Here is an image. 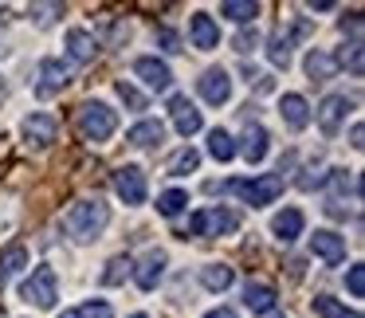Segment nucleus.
I'll return each instance as SVG.
<instances>
[{
  "instance_id": "nucleus-1",
  "label": "nucleus",
  "mask_w": 365,
  "mask_h": 318,
  "mask_svg": "<svg viewBox=\"0 0 365 318\" xmlns=\"http://www.w3.org/2000/svg\"><path fill=\"white\" fill-rule=\"evenodd\" d=\"M106 220H110V208H106L103 200L95 197V200H79V205L67 208L63 228H67V236H71V240H79V244H91L95 236H103Z\"/></svg>"
},
{
  "instance_id": "nucleus-2",
  "label": "nucleus",
  "mask_w": 365,
  "mask_h": 318,
  "mask_svg": "<svg viewBox=\"0 0 365 318\" xmlns=\"http://www.w3.org/2000/svg\"><path fill=\"white\" fill-rule=\"evenodd\" d=\"M114 130H118V114L106 103H83L79 106V134L87 142H106Z\"/></svg>"
},
{
  "instance_id": "nucleus-3",
  "label": "nucleus",
  "mask_w": 365,
  "mask_h": 318,
  "mask_svg": "<svg viewBox=\"0 0 365 318\" xmlns=\"http://www.w3.org/2000/svg\"><path fill=\"white\" fill-rule=\"evenodd\" d=\"M224 189L236 193V197H244V205L263 208V205H271V200L283 193V177H279V173H263V177H255V181H228Z\"/></svg>"
},
{
  "instance_id": "nucleus-4",
  "label": "nucleus",
  "mask_w": 365,
  "mask_h": 318,
  "mask_svg": "<svg viewBox=\"0 0 365 318\" xmlns=\"http://www.w3.org/2000/svg\"><path fill=\"white\" fill-rule=\"evenodd\" d=\"M240 228V212L232 208H200V212L189 216V232L192 236H232Z\"/></svg>"
},
{
  "instance_id": "nucleus-5",
  "label": "nucleus",
  "mask_w": 365,
  "mask_h": 318,
  "mask_svg": "<svg viewBox=\"0 0 365 318\" xmlns=\"http://www.w3.org/2000/svg\"><path fill=\"white\" fill-rule=\"evenodd\" d=\"M20 299H24V302H36L40 310H51V307H56V299H59V279H56V271H51V267H36L32 275L20 283Z\"/></svg>"
},
{
  "instance_id": "nucleus-6",
  "label": "nucleus",
  "mask_w": 365,
  "mask_h": 318,
  "mask_svg": "<svg viewBox=\"0 0 365 318\" xmlns=\"http://www.w3.org/2000/svg\"><path fill=\"white\" fill-rule=\"evenodd\" d=\"M197 91H200V98H205L208 106H224V103L232 98V79H228V71H224V67H208V71L197 79Z\"/></svg>"
},
{
  "instance_id": "nucleus-7",
  "label": "nucleus",
  "mask_w": 365,
  "mask_h": 318,
  "mask_svg": "<svg viewBox=\"0 0 365 318\" xmlns=\"http://www.w3.org/2000/svg\"><path fill=\"white\" fill-rule=\"evenodd\" d=\"M71 83V71H67L59 59H43L40 63V75H36V98H51Z\"/></svg>"
},
{
  "instance_id": "nucleus-8",
  "label": "nucleus",
  "mask_w": 365,
  "mask_h": 318,
  "mask_svg": "<svg viewBox=\"0 0 365 318\" xmlns=\"http://www.w3.org/2000/svg\"><path fill=\"white\" fill-rule=\"evenodd\" d=\"M346 111H354V103H349L346 95H326V98H322V106H318V126H322L326 138H334V134L341 130Z\"/></svg>"
},
{
  "instance_id": "nucleus-9",
  "label": "nucleus",
  "mask_w": 365,
  "mask_h": 318,
  "mask_svg": "<svg viewBox=\"0 0 365 318\" xmlns=\"http://www.w3.org/2000/svg\"><path fill=\"white\" fill-rule=\"evenodd\" d=\"M114 193H118L126 205H142L145 200V173L138 165H122L114 173Z\"/></svg>"
},
{
  "instance_id": "nucleus-10",
  "label": "nucleus",
  "mask_w": 365,
  "mask_h": 318,
  "mask_svg": "<svg viewBox=\"0 0 365 318\" xmlns=\"http://www.w3.org/2000/svg\"><path fill=\"white\" fill-rule=\"evenodd\" d=\"M24 138H28V145H36V150H48V145L59 138V122L51 118V114H32V118H24Z\"/></svg>"
},
{
  "instance_id": "nucleus-11",
  "label": "nucleus",
  "mask_w": 365,
  "mask_h": 318,
  "mask_svg": "<svg viewBox=\"0 0 365 318\" xmlns=\"http://www.w3.org/2000/svg\"><path fill=\"white\" fill-rule=\"evenodd\" d=\"M134 75H138V79H142L150 91H169V83H173V71H169L161 59H153V56L134 59Z\"/></svg>"
},
{
  "instance_id": "nucleus-12",
  "label": "nucleus",
  "mask_w": 365,
  "mask_h": 318,
  "mask_svg": "<svg viewBox=\"0 0 365 318\" xmlns=\"http://www.w3.org/2000/svg\"><path fill=\"white\" fill-rule=\"evenodd\" d=\"M310 252H314L318 260H326V263H341L346 260V240H341L338 232H330V228H318L314 236H310Z\"/></svg>"
},
{
  "instance_id": "nucleus-13",
  "label": "nucleus",
  "mask_w": 365,
  "mask_h": 318,
  "mask_svg": "<svg viewBox=\"0 0 365 318\" xmlns=\"http://www.w3.org/2000/svg\"><path fill=\"white\" fill-rule=\"evenodd\" d=\"M169 111H173L177 134H185V138H192L200 126H205V122H200V111H197V106H192L185 95H173V98H169Z\"/></svg>"
},
{
  "instance_id": "nucleus-14",
  "label": "nucleus",
  "mask_w": 365,
  "mask_h": 318,
  "mask_svg": "<svg viewBox=\"0 0 365 318\" xmlns=\"http://www.w3.org/2000/svg\"><path fill=\"white\" fill-rule=\"evenodd\" d=\"M236 153H244V161H263L267 158V130L259 126V122H247L244 126V138H240V145H236Z\"/></svg>"
},
{
  "instance_id": "nucleus-15",
  "label": "nucleus",
  "mask_w": 365,
  "mask_h": 318,
  "mask_svg": "<svg viewBox=\"0 0 365 318\" xmlns=\"http://www.w3.org/2000/svg\"><path fill=\"white\" fill-rule=\"evenodd\" d=\"M189 36H192V48H200V51H212L220 43V28H216V20L208 12H197L189 20Z\"/></svg>"
},
{
  "instance_id": "nucleus-16",
  "label": "nucleus",
  "mask_w": 365,
  "mask_h": 318,
  "mask_svg": "<svg viewBox=\"0 0 365 318\" xmlns=\"http://www.w3.org/2000/svg\"><path fill=\"white\" fill-rule=\"evenodd\" d=\"M302 212L299 208H283V212L275 216V220H271V232H275V240L279 244H291V240H299L302 236Z\"/></svg>"
},
{
  "instance_id": "nucleus-17",
  "label": "nucleus",
  "mask_w": 365,
  "mask_h": 318,
  "mask_svg": "<svg viewBox=\"0 0 365 318\" xmlns=\"http://www.w3.org/2000/svg\"><path fill=\"white\" fill-rule=\"evenodd\" d=\"M126 142L138 145V150H145V145H158V142H165V126H161L158 118H145V122H138V126L126 130Z\"/></svg>"
},
{
  "instance_id": "nucleus-18",
  "label": "nucleus",
  "mask_w": 365,
  "mask_h": 318,
  "mask_svg": "<svg viewBox=\"0 0 365 318\" xmlns=\"http://www.w3.org/2000/svg\"><path fill=\"white\" fill-rule=\"evenodd\" d=\"M279 111H283V122H287L291 130H307V122H310V106H307V98H302V95H283Z\"/></svg>"
},
{
  "instance_id": "nucleus-19",
  "label": "nucleus",
  "mask_w": 365,
  "mask_h": 318,
  "mask_svg": "<svg viewBox=\"0 0 365 318\" xmlns=\"http://www.w3.org/2000/svg\"><path fill=\"white\" fill-rule=\"evenodd\" d=\"M275 287H267V283H247L244 287V302H247V310H255V314H267V310H275Z\"/></svg>"
},
{
  "instance_id": "nucleus-20",
  "label": "nucleus",
  "mask_w": 365,
  "mask_h": 318,
  "mask_svg": "<svg viewBox=\"0 0 365 318\" xmlns=\"http://www.w3.org/2000/svg\"><path fill=\"white\" fill-rule=\"evenodd\" d=\"M307 75L314 83H326V79H334V75H338V59L330 56V51H322V48H314L307 56Z\"/></svg>"
},
{
  "instance_id": "nucleus-21",
  "label": "nucleus",
  "mask_w": 365,
  "mask_h": 318,
  "mask_svg": "<svg viewBox=\"0 0 365 318\" xmlns=\"http://www.w3.org/2000/svg\"><path fill=\"white\" fill-rule=\"evenodd\" d=\"M24 267H28V247H24V244L4 247V252H0V287L9 283L16 271H24Z\"/></svg>"
},
{
  "instance_id": "nucleus-22",
  "label": "nucleus",
  "mask_w": 365,
  "mask_h": 318,
  "mask_svg": "<svg viewBox=\"0 0 365 318\" xmlns=\"http://www.w3.org/2000/svg\"><path fill=\"white\" fill-rule=\"evenodd\" d=\"M165 275V255L161 252H150L142 260V267H138V287H142V291H153V287H158V279Z\"/></svg>"
},
{
  "instance_id": "nucleus-23",
  "label": "nucleus",
  "mask_w": 365,
  "mask_h": 318,
  "mask_svg": "<svg viewBox=\"0 0 365 318\" xmlns=\"http://www.w3.org/2000/svg\"><path fill=\"white\" fill-rule=\"evenodd\" d=\"M67 51H71L75 63H91V59H95V40H91V32L71 28V32H67Z\"/></svg>"
},
{
  "instance_id": "nucleus-24",
  "label": "nucleus",
  "mask_w": 365,
  "mask_h": 318,
  "mask_svg": "<svg viewBox=\"0 0 365 318\" xmlns=\"http://www.w3.org/2000/svg\"><path fill=\"white\" fill-rule=\"evenodd\" d=\"M220 16L236 20V24H252V20L259 16V4H255V0H224Z\"/></svg>"
},
{
  "instance_id": "nucleus-25",
  "label": "nucleus",
  "mask_w": 365,
  "mask_h": 318,
  "mask_svg": "<svg viewBox=\"0 0 365 318\" xmlns=\"http://www.w3.org/2000/svg\"><path fill=\"white\" fill-rule=\"evenodd\" d=\"M232 267H224V263H205V267H200V283L208 287V291H228L232 287Z\"/></svg>"
},
{
  "instance_id": "nucleus-26",
  "label": "nucleus",
  "mask_w": 365,
  "mask_h": 318,
  "mask_svg": "<svg viewBox=\"0 0 365 318\" xmlns=\"http://www.w3.org/2000/svg\"><path fill=\"white\" fill-rule=\"evenodd\" d=\"M310 307H314V314H318V318H361L357 310L341 307L338 299H330V294H314V302H310Z\"/></svg>"
},
{
  "instance_id": "nucleus-27",
  "label": "nucleus",
  "mask_w": 365,
  "mask_h": 318,
  "mask_svg": "<svg viewBox=\"0 0 365 318\" xmlns=\"http://www.w3.org/2000/svg\"><path fill=\"white\" fill-rule=\"evenodd\" d=\"M208 153H212L216 161H232V158H236V142H232L228 130H212V134H208Z\"/></svg>"
},
{
  "instance_id": "nucleus-28",
  "label": "nucleus",
  "mask_w": 365,
  "mask_h": 318,
  "mask_svg": "<svg viewBox=\"0 0 365 318\" xmlns=\"http://www.w3.org/2000/svg\"><path fill=\"white\" fill-rule=\"evenodd\" d=\"M197 165H200V153L185 145V150L173 153V161H169V173H173V177H185V173H192Z\"/></svg>"
},
{
  "instance_id": "nucleus-29",
  "label": "nucleus",
  "mask_w": 365,
  "mask_h": 318,
  "mask_svg": "<svg viewBox=\"0 0 365 318\" xmlns=\"http://www.w3.org/2000/svg\"><path fill=\"white\" fill-rule=\"evenodd\" d=\"M185 205H189V193H185V189H169V193H161V197H158V212L161 216H177Z\"/></svg>"
},
{
  "instance_id": "nucleus-30",
  "label": "nucleus",
  "mask_w": 365,
  "mask_h": 318,
  "mask_svg": "<svg viewBox=\"0 0 365 318\" xmlns=\"http://www.w3.org/2000/svg\"><path fill=\"white\" fill-rule=\"evenodd\" d=\"M338 59V67H349V75H361L365 71V51H361V43H349L341 56H334Z\"/></svg>"
},
{
  "instance_id": "nucleus-31",
  "label": "nucleus",
  "mask_w": 365,
  "mask_h": 318,
  "mask_svg": "<svg viewBox=\"0 0 365 318\" xmlns=\"http://www.w3.org/2000/svg\"><path fill=\"white\" fill-rule=\"evenodd\" d=\"M130 267H134V263L126 260V255H114L110 263H106V271H103V283L106 287H114V283H122V279L130 275Z\"/></svg>"
},
{
  "instance_id": "nucleus-32",
  "label": "nucleus",
  "mask_w": 365,
  "mask_h": 318,
  "mask_svg": "<svg viewBox=\"0 0 365 318\" xmlns=\"http://www.w3.org/2000/svg\"><path fill=\"white\" fill-rule=\"evenodd\" d=\"M267 56H271V63H275V67L291 63V36H275V40H271V48H267Z\"/></svg>"
},
{
  "instance_id": "nucleus-33",
  "label": "nucleus",
  "mask_w": 365,
  "mask_h": 318,
  "mask_svg": "<svg viewBox=\"0 0 365 318\" xmlns=\"http://www.w3.org/2000/svg\"><path fill=\"white\" fill-rule=\"evenodd\" d=\"M118 98H122V103L130 106V111H145V95H142V91H138V87H134V83H126V79L118 83Z\"/></svg>"
},
{
  "instance_id": "nucleus-34",
  "label": "nucleus",
  "mask_w": 365,
  "mask_h": 318,
  "mask_svg": "<svg viewBox=\"0 0 365 318\" xmlns=\"http://www.w3.org/2000/svg\"><path fill=\"white\" fill-rule=\"evenodd\" d=\"M346 287H349L354 299H361V294H365V267H361V263H354V267L346 271Z\"/></svg>"
},
{
  "instance_id": "nucleus-35",
  "label": "nucleus",
  "mask_w": 365,
  "mask_h": 318,
  "mask_svg": "<svg viewBox=\"0 0 365 318\" xmlns=\"http://www.w3.org/2000/svg\"><path fill=\"white\" fill-rule=\"evenodd\" d=\"M322 181H326L322 169H318V165H307V169H302V177H299V189H302V193H310V189H318Z\"/></svg>"
},
{
  "instance_id": "nucleus-36",
  "label": "nucleus",
  "mask_w": 365,
  "mask_h": 318,
  "mask_svg": "<svg viewBox=\"0 0 365 318\" xmlns=\"http://www.w3.org/2000/svg\"><path fill=\"white\" fill-rule=\"evenodd\" d=\"M79 318H114V310H110V302H103V299H91L87 307L79 310Z\"/></svg>"
},
{
  "instance_id": "nucleus-37",
  "label": "nucleus",
  "mask_w": 365,
  "mask_h": 318,
  "mask_svg": "<svg viewBox=\"0 0 365 318\" xmlns=\"http://www.w3.org/2000/svg\"><path fill=\"white\" fill-rule=\"evenodd\" d=\"M255 43H259V32H255V28H252V32L244 28V32L236 36V51H240V56H247V51H252Z\"/></svg>"
},
{
  "instance_id": "nucleus-38",
  "label": "nucleus",
  "mask_w": 365,
  "mask_h": 318,
  "mask_svg": "<svg viewBox=\"0 0 365 318\" xmlns=\"http://www.w3.org/2000/svg\"><path fill=\"white\" fill-rule=\"evenodd\" d=\"M341 32L354 36V43H361L357 36H361V12H349V20H341Z\"/></svg>"
},
{
  "instance_id": "nucleus-39",
  "label": "nucleus",
  "mask_w": 365,
  "mask_h": 318,
  "mask_svg": "<svg viewBox=\"0 0 365 318\" xmlns=\"http://www.w3.org/2000/svg\"><path fill=\"white\" fill-rule=\"evenodd\" d=\"M158 40L165 43V51H181V48H177L181 40H177V32H169V28H161V32H158Z\"/></svg>"
},
{
  "instance_id": "nucleus-40",
  "label": "nucleus",
  "mask_w": 365,
  "mask_h": 318,
  "mask_svg": "<svg viewBox=\"0 0 365 318\" xmlns=\"http://www.w3.org/2000/svg\"><path fill=\"white\" fill-rule=\"evenodd\" d=\"M361 138H365V130H361V122H357V126L349 130V145H354V150H361V145H365Z\"/></svg>"
},
{
  "instance_id": "nucleus-41",
  "label": "nucleus",
  "mask_w": 365,
  "mask_h": 318,
  "mask_svg": "<svg viewBox=\"0 0 365 318\" xmlns=\"http://www.w3.org/2000/svg\"><path fill=\"white\" fill-rule=\"evenodd\" d=\"M205 318H236V310H228V307H220V310H208Z\"/></svg>"
},
{
  "instance_id": "nucleus-42",
  "label": "nucleus",
  "mask_w": 365,
  "mask_h": 318,
  "mask_svg": "<svg viewBox=\"0 0 365 318\" xmlns=\"http://www.w3.org/2000/svg\"><path fill=\"white\" fill-rule=\"evenodd\" d=\"M259 318H287V314H283V310L275 307V310H267V314H259Z\"/></svg>"
},
{
  "instance_id": "nucleus-43",
  "label": "nucleus",
  "mask_w": 365,
  "mask_h": 318,
  "mask_svg": "<svg viewBox=\"0 0 365 318\" xmlns=\"http://www.w3.org/2000/svg\"><path fill=\"white\" fill-rule=\"evenodd\" d=\"M59 318H79V310H63V314H59Z\"/></svg>"
},
{
  "instance_id": "nucleus-44",
  "label": "nucleus",
  "mask_w": 365,
  "mask_h": 318,
  "mask_svg": "<svg viewBox=\"0 0 365 318\" xmlns=\"http://www.w3.org/2000/svg\"><path fill=\"white\" fill-rule=\"evenodd\" d=\"M134 318H150V314H134Z\"/></svg>"
}]
</instances>
